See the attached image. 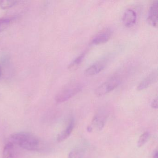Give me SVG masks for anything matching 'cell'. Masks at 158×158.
Here are the masks:
<instances>
[{"label":"cell","mask_w":158,"mask_h":158,"mask_svg":"<svg viewBox=\"0 0 158 158\" xmlns=\"http://www.w3.org/2000/svg\"><path fill=\"white\" fill-rule=\"evenodd\" d=\"M10 142L28 151L38 150L40 145L39 139L27 132H19L13 134L10 137Z\"/></svg>","instance_id":"1"},{"label":"cell","mask_w":158,"mask_h":158,"mask_svg":"<svg viewBox=\"0 0 158 158\" xmlns=\"http://www.w3.org/2000/svg\"><path fill=\"white\" fill-rule=\"evenodd\" d=\"M83 85L77 82L70 83L61 89L56 95L55 100L58 103L67 101L82 90Z\"/></svg>","instance_id":"2"},{"label":"cell","mask_w":158,"mask_h":158,"mask_svg":"<svg viewBox=\"0 0 158 158\" xmlns=\"http://www.w3.org/2000/svg\"><path fill=\"white\" fill-rule=\"evenodd\" d=\"M121 77L115 75L107 79L95 89V93L98 97H101L111 92L121 84Z\"/></svg>","instance_id":"3"},{"label":"cell","mask_w":158,"mask_h":158,"mask_svg":"<svg viewBox=\"0 0 158 158\" xmlns=\"http://www.w3.org/2000/svg\"><path fill=\"white\" fill-rule=\"evenodd\" d=\"M108 62V58H103L97 61L85 69V74L89 76L98 74L105 69Z\"/></svg>","instance_id":"4"},{"label":"cell","mask_w":158,"mask_h":158,"mask_svg":"<svg viewBox=\"0 0 158 158\" xmlns=\"http://www.w3.org/2000/svg\"><path fill=\"white\" fill-rule=\"evenodd\" d=\"M113 30L110 27H106L96 34L91 40V44L100 45L107 42L111 37Z\"/></svg>","instance_id":"5"},{"label":"cell","mask_w":158,"mask_h":158,"mask_svg":"<svg viewBox=\"0 0 158 158\" xmlns=\"http://www.w3.org/2000/svg\"><path fill=\"white\" fill-rule=\"evenodd\" d=\"M158 1H155L151 4L148 12V23L154 27L158 26Z\"/></svg>","instance_id":"6"},{"label":"cell","mask_w":158,"mask_h":158,"mask_svg":"<svg viewBox=\"0 0 158 158\" xmlns=\"http://www.w3.org/2000/svg\"><path fill=\"white\" fill-rule=\"evenodd\" d=\"M158 79V71L154 70L146 76L139 84L137 87L138 90L146 89L155 83Z\"/></svg>","instance_id":"7"},{"label":"cell","mask_w":158,"mask_h":158,"mask_svg":"<svg viewBox=\"0 0 158 158\" xmlns=\"http://www.w3.org/2000/svg\"><path fill=\"white\" fill-rule=\"evenodd\" d=\"M137 20V14L133 9H127L122 17V21L125 26L130 27L135 23Z\"/></svg>","instance_id":"8"},{"label":"cell","mask_w":158,"mask_h":158,"mask_svg":"<svg viewBox=\"0 0 158 158\" xmlns=\"http://www.w3.org/2000/svg\"><path fill=\"white\" fill-rule=\"evenodd\" d=\"M74 121L73 119L71 120L65 129L58 135L57 138L58 142H62L70 136L74 127Z\"/></svg>","instance_id":"9"},{"label":"cell","mask_w":158,"mask_h":158,"mask_svg":"<svg viewBox=\"0 0 158 158\" xmlns=\"http://www.w3.org/2000/svg\"><path fill=\"white\" fill-rule=\"evenodd\" d=\"M87 50L84 51L81 54H79L78 56L76 57L68 65V68L69 70H75L79 67V65L83 62V60L85 57L87 53Z\"/></svg>","instance_id":"10"},{"label":"cell","mask_w":158,"mask_h":158,"mask_svg":"<svg viewBox=\"0 0 158 158\" xmlns=\"http://www.w3.org/2000/svg\"><path fill=\"white\" fill-rule=\"evenodd\" d=\"M15 149L14 144L9 141L5 145L2 152V158H14Z\"/></svg>","instance_id":"11"},{"label":"cell","mask_w":158,"mask_h":158,"mask_svg":"<svg viewBox=\"0 0 158 158\" xmlns=\"http://www.w3.org/2000/svg\"><path fill=\"white\" fill-rule=\"evenodd\" d=\"M106 118L102 115H95L92 120V124L99 130H101L104 127Z\"/></svg>","instance_id":"12"},{"label":"cell","mask_w":158,"mask_h":158,"mask_svg":"<svg viewBox=\"0 0 158 158\" xmlns=\"http://www.w3.org/2000/svg\"><path fill=\"white\" fill-rule=\"evenodd\" d=\"M14 19V17H5L0 19V32L7 29Z\"/></svg>","instance_id":"13"},{"label":"cell","mask_w":158,"mask_h":158,"mask_svg":"<svg viewBox=\"0 0 158 158\" xmlns=\"http://www.w3.org/2000/svg\"><path fill=\"white\" fill-rule=\"evenodd\" d=\"M18 2L16 1H0V8L2 10H7L16 5Z\"/></svg>","instance_id":"14"},{"label":"cell","mask_w":158,"mask_h":158,"mask_svg":"<svg viewBox=\"0 0 158 158\" xmlns=\"http://www.w3.org/2000/svg\"><path fill=\"white\" fill-rule=\"evenodd\" d=\"M150 136V135L149 132H145L143 133L137 142L138 147L139 148H140L143 145H145L147 143V141L148 140Z\"/></svg>","instance_id":"15"},{"label":"cell","mask_w":158,"mask_h":158,"mask_svg":"<svg viewBox=\"0 0 158 158\" xmlns=\"http://www.w3.org/2000/svg\"><path fill=\"white\" fill-rule=\"evenodd\" d=\"M84 152L80 149H75L72 151L68 155V158H83Z\"/></svg>","instance_id":"16"},{"label":"cell","mask_w":158,"mask_h":158,"mask_svg":"<svg viewBox=\"0 0 158 158\" xmlns=\"http://www.w3.org/2000/svg\"><path fill=\"white\" fill-rule=\"evenodd\" d=\"M151 107L153 109H158V98H154L153 101H152L151 103Z\"/></svg>","instance_id":"17"},{"label":"cell","mask_w":158,"mask_h":158,"mask_svg":"<svg viewBox=\"0 0 158 158\" xmlns=\"http://www.w3.org/2000/svg\"><path fill=\"white\" fill-rule=\"evenodd\" d=\"M152 158H158V151L156 150L153 153Z\"/></svg>","instance_id":"18"},{"label":"cell","mask_w":158,"mask_h":158,"mask_svg":"<svg viewBox=\"0 0 158 158\" xmlns=\"http://www.w3.org/2000/svg\"><path fill=\"white\" fill-rule=\"evenodd\" d=\"M87 131H88V132H90L92 131V129H93V128H92V127H91V126H89L87 128Z\"/></svg>","instance_id":"19"},{"label":"cell","mask_w":158,"mask_h":158,"mask_svg":"<svg viewBox=\"0 0 158 158\" xmlns=\"http://www.w3.org/2000/svg\"><path fill=\"white\" fill-rule=\"evenodd\" d=\"M2 69L1 67H0V77H1V76L2 75Z\"/></svg>","instance_id":"20"}]
</instances>
